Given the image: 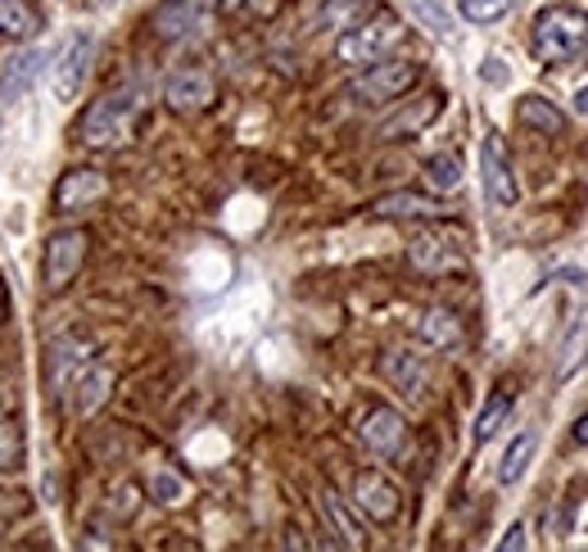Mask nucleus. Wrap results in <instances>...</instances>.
I'll use <instances>...</instances> for the list:
<instances>
[{
  "label": "nucleus",
  "instance_id": "nucleus-1",
  "mask_svg": "<svg viewBox=\"0 0 588 552\" xmlns=\"http://www.w3.org/2000/svg\"><path fill=\"white\" fill-rule=\"evenodd\" d=\"M535 59L548 69H575L588 59V10L556 0L535 14V33H530Z\"/></svg>",
  "mask_w": 588,
  "mask_h": 552
},
{
  "label": "nucleus",
  "instance_id": "nucleus-2",
  "mask_svg": "<svg viewBox=\"0 0 588 552\" xmlns=\"http://www.w3.org/2000/svg\"><path fill=\"white\" fill-rule=\"evenodd\" d=\"M136 118H141V96L136 91H113V96H100L96 105L86 109L77 132H82L86 145L109 149V145H122L136 132Z\"/></svg>",
  "mask_w": 588,
  "mask_h": 552
},
{
  "label": "nucleus",
  "instance_id": "nucleus-3",
  "mask_svg": "<svg viewBox=\"0 0 588 552\" xmlns=\"http://www.w3.org/2000/svg\"><path fill=\"white\" fill-rule=\"evenodd\" d=\"M86 227H64V231H50L46 236V250H41V290L46 295H64L73 286V276L86 263Z\"/></svg>",
  "mask_w": 588,
  "mask_h": 552
},
{
  "label": "nucleus",
  "instance_id": "nucleus-4",
  "mask_svg": "<svg viewBox=\"0 0 588 552\" xmlns=\"http://www.w3.org/2000/svg\"><path fill=\"white\" fill-rule=\"evenodd\" d=\"M398 41H404V23L385 10H376L371 19H362L358 27H349V33L335 41V59L339 64H376V59Z\"/></svg>",
  "mask_w": 588,
  "mask_h": 552
},
{
  "label": "nucleus",
  "instance_id": "nucleus-5",
  "mask_svg": "<svg viewBox=\"0 0 588 552\" xmlns=\"http://www.w3.org/2000/svg\"><path fill=\"white\" fill-rule=\"evenodd\" d=\"M91 55H96V37L91 33H73L59 55L50 59V91L59 105H73L77 91L86 86V73H91Z\"/></svg>",
  "mask_w": 588,
  "mask_h": 552
},
{
  "label": "nucleus",
  "instance_id": "nucleus-6",
  "mask_svg": "<svg viewBox=\"0 0 588 552\" xmlns=\"http://www.w3.org/2000/svg\"><path fill=\"white\" fill-rule=\"evenodd\" d=\"M417 77H421L417 59H385V64H371L349 91L362 105H389V100L404 96V91H412Z\"/></svg>",
  "mask_w": 588,
  "mask_h": 552
},
{
  "label": "nucleus",
  "instance_id": "nucleus-7",
  "mask_svg": "<svg viewBox=\"0 0 588 552\" xmlns=\"http://www.w3.org/2000/svg\"><path fill=\"white\" fill-rule=\"evenodd\" d=\"M213 14H218V0H164L149 14V27L164 41H185V37H200L213 23Z\"/></svg>",
  "mask_w": 588,
  "mask_h": 552
},
{
  "label": "nucleus",
  "instance_id": "nucleus-8",
  "mask_svg": "<svg viewBox=\"0 0 588 552\" xmlns=\"http://www.w3.org/2000/svg\"><path fill=\"white\" fill-rule=\"evenodd\" d=\"M408 254L421 272H457V267H467V240H461V231H448V227H425L412 236Z\"/></svg>",
  "mask_w": 588,
  "mask_h": 552
},
{
  "label": "nucleus",
  "instance_id": "nucleus-9",
  "mask_svg": "<svg viewBox=\"0 0 588 552\" xmlns=\"http://www.w3.org/2000/svg\"><path fill=\"white\" fill-rule=\"evenodd\" d=\"M480 177H484V195L493 208H512L520 200V187L512 177V159H507V145L499 136H484L480 145Z\"/></svg>",
  "mask_w": 588,
  "mask_h": 552
},
{
  "label": "nucleus",
  "instance_id": "nucleus-10",
  "mask_svg": "<svg viewBox=\"0 0 588 552\" xmlns=\"http://www.w3.org/2000/svg\"><path fill=\"white\" fill-rule=\"evenodd\" d=\"M50 50L46 46H33V50H19V55H10L5 59V69H0V105H14V100H23L27 91L37 86V77L50 69Z\"/></svg>",
  "mask_w": 588,
  "mask_h": 552
},
{
  "label": "nucleus",
  "instance_id": "nucleus-11",
  "mask_svg": "<svg viewBox=\"0 0 588 552\" xmlns=\"http://www.w3.org/2000/svg\"><path fill=\"white\" fill-rule=\"evenodd\" d=\"M353 503L376 520V526H389V520L404 512V499H398V484L381 471H358L353 476Z\"/></svg>",
  "mask_w": 588,
  "mask_h": 552
},
{
  "label": "nucleus",
  "instance_id": "nucleus-12",
  "mask_svg": "<svg viewBox=\"0 0 588 552\" xmlns=\"http://www.w3.org/2000/svg\"><path fill=\"white\" fill-rule=\"evenodd\" d=\"M105 195H109V181L96 168H73V172H64V177L55 181V208L59 213H77V208L96 204Z\"/></svg>",
  "mask_w": 588,
  "mask_h": 552
},
{
  "label": "nucleus",
  "instance_id": "nucleus-13",
  "mask_svg": "<svg viewBox=\"0 0 588 552\" xmlns=\"http://www.w3.org/2000/svg\"><path fill=\"white\" fill-rule=\"evenodd\" d=\"M362 444L371 453H381V457H398L408 444V421L398 417L394 408H376V412H367L362 417Z\"/></svg>",
  "mask_w": 588,
  "mask_h": 552
},
{
  "label": "nucleus",
  "instance_id": "nucleus-14",
  "mask_svg": "<svg viewBox=\"0 0 588 552\" xmlns=\"http://www.w3.org/2000/svg\"><path fill=\"white\" fill-rule=\"evenodd\" d=\"M213 96H218V86H213V77L208 73H200V69H181V73H172L168 77V86H164V100L172 105V109H204V105H213Z\"/></svg>",
  "mask_w": 588,
  "mask_h": 552
},
{
  "label": "nucleus",
  "instance_id": "nucleus-15",
  "mask_svg": "<svg viewBox=\"0 0 588 552\" xmlns=\"http://www.w3.org/2000/svg\"><path fill=\"white\" fill-rule=\"evenodd\" d=\"M109 389H113V372H109V367H82V372L73 376V385H69L73 412L77 417H96L100 404L109 398Z\"/></svg>",
  "mask_w": 588,
  "mask_h": 552
},
{
  "label": "nucleus",
  "instance_id": "nucleus-16",
  "mask_svg": "<svg viewBox=\"0 0 588 552\" xmlns=\"http://www.w3.org/2000/svg\"><path fill=\"white\" fill-rule=\"evenodd\" d=\"M584 362H588V303L575 309V317L566 322L562 349H556V381H571L575 372H584Z\"/></svg>",
  "mask_w": 588,
  "mask_h": 552
},
{
  "label": "nucleus",
  "instance_id": "nucleus-17",
  "mask_svg": "<svg viewBox=\"0 0 588 552\" xmlns=\"http://www.w3.org/2000/svg\"><path fill=\"white\" fill-rule=\"evenodd\" d=\"M385 376H389V385L404 394V398H421V389H425V381H430L425 358H421V353H408V349L385 353Z\"/></svg>",
  "mask_w": 588,
  "mask_h": 552
},
{
  "label": "nucleus",
  "instance_id": "nucleus-18",
  "mask_svg": "<svg viewBox=\"0 0 588 552\" xmlns=\"http://www.w3.org/2000/svg\"><path fill=\"white\" fill-rule=\"evenodd\" d=\"M376 213L381 218H444V204L430 200V195H412V191H394V195H381L376 200Z\"/></svg>",
  "mask_w": 588,
  "mask_h": 552
},
{
  "label": "nucleus",
  "instance_id": "nucleus-19",
  "mask_svg": "<svg viewBox=\"0 0 588 552\" xmlns=\"http://www.w3.org/2000/svg\"><path fill=\"white\" fill-rule=\"evenodd\" d=\"M322 512H326V520H331V530L339 535V543H345V548H362L367 543V535H362V520L349 512V503L345 499H339L335 494V489H322Z\"/></svg>",
  "mask_w": 588,
  "mask_h": 552
},
{
  "label": "nucleus",
  "instance_id": "nucleus-20",
  "mask_svg": "<svg viewBox=\"0 0 588 552\" xmlns=\"http://www.w3.org/2000/svg\"><path fill=\"white\" fill-rule=\"evenodd\" d=\"M417 340H425L430 349H457L461 345V322L448 313V309H430V313H421V322H417Z\"/></svg>",
  "mask_w": 588,
  "mask_h": 552
},
{
  "label": "nucleus",
  "instance_id": "nucleus-21",
  "mask_svg": "<svg viewBox=\"0 0 588 552\" xmlns=\"http://www.w3.org/2000/svg\"><path fill=\"white\" fill-rule=\"evenodd\" d=\"M376 10H381L376 0H322L317 23L322 27H335V33H349V27H358L362 19H371Z\"/></svg>",
  "mask_w": 588,
  "mask_h": 552
},
{
  "label": "nucleus",
  "instance_id": "nucleus-22",
  "mask_svg": "<svg viewBox=\"0 0 588 552\" xmlns=\"http://www.w3.org/2000/svg\"><path fill=\"white\" fill-rule=\"evenodd\" d=\"M37 33H41V14L27 0H0V37L33 41Z\"/></svg>",
  "mask_w": 588,
  "mask_h": 552
},
{
  "label": "nucleus",
  "instance_id": "nucleus-23",
  "mask_svg": "<svg viewBox=\"0 0 588 552\" xmlns=\"http://www.w3.org/2000/svg\"><path fill=\"white\" fill-rule=\"evenodd\" d=\"M516 113H520L525 128H535L539 136H562V128H566V113L556 109L552 100H543V96H525Z\"/></svg>",
  "mask_w": 588,
  "mask_h": 552
},
{
  "label": "nucleus",
  "instance_id": "nucleus-24",
  "mask_svg": "<svg viewBox=\"0 0 588 552\" xmlns=\"http://www.w3.org/2000/svg\"><path fill=\"white\" fill-rule=\"evenodd\" d=\"M435 113H440V96H425L421 105H412V109H404V113H394L389 122H381V136H385V141H398V136H408V132H421Z\"/></svg>",
  "mask_w": 588,
  "mask_h": 552
},
{
  "label": "nucleus",
  "instance_id": "nucleus-25",
  "mask_svg": "<svg viewBox=\"0 0 588 552\" xmlns=\"http://www.w3.org/2000/svg\"><path fill=\"white\" fill-rule=\"evenodd\" d=\"M408 10H412V19L425 27L435 41H453V14H448V5H440V0H408Z\"/></svg>",
  "mask_w": 588,
  "mask_h": 552
},
{
  "label": "nucleus",
  "instance_id": "nucleus-26",
  "mask_svg": "<svg viewBox=\"0 0 588 552\" xmlns=\"http://www.w3.org/2000/svg\"><path fill=\"white\" fill-rule=\"evenodd\" d=\"M82 367H91V345L82 349V345H73V340H59L55 345V385L69 394V385H73V376L82 372Z\"/></svg>",
  "mask_w": 588,
  "mask_h": 552
},
{
  "label": "nucleus",
  "instance_id": "nucleus-27",
  "mask_svg": "<svg viewBox=\"0 0 588 552\" xmlns=\"http://www.w3.org/2000/svg\"><path fill=\"white\" fill-rule=\"evenodd\" d=\"M535 431H525V435H516L512 444H507V453H503V467H499V480L503 484H516L520 476H525V467H530V457H535Z\"/></svg>",
  "mask_w": 588,
  "mask_h": 552
},
{
  "label": "nucleus",
  "instance_id": "nucleus-28",
  "mask_svg": "<svg viewBox=\"0 0 588 552\" xmlns=\"http://www.w3.org/2000/svg\"><path fill=\"white\" fill-rule=\"evenodd\" d=\"M507 412H512V394H489V404L476 417V444H489L493 435H499V425L507 421Z\"/></svg>",
  "mask_w": 588,
  "mask_h": 552
},
{
  "label": "nucleus",
  "instance_id": "nucleus-29",
  "mask_svg": "<svg viewBox=\"0 0 588 552\" xmlns=\"http://www.w3.org/2000/svg\"><path fill=\"white\" fill-rule=\"evenodd\" d=\"M425 181L435 191H457L461 187V159L457 155H430L425 159Z\"/></svg>",
  "mask_w": 588,
  "mask_h": 552
},
{
  "label": "nucleus",
  "instance_id": "nucleus-30",
  "mask_svg": "<svg viewBox=\"0 0 588 552\" xmlns=\"http://www.w3.org/2000/svg\"><path fill=\"white\" fill-rule=\"evenodd\" d=\"M516 5H520V0H461V19H467V23H499Z\"/></svg>",
  "mask_w": 588,
  "mask_h": 552
},
{
  "label": "nucleus",
  "instance_id": "nucleus-31",
  "mask_svg": "<svg viewBox=\"0 0 588 552\" xmlns=\"http://www.w3.org/2000/svg\"><path fill=\"white\" fill-rule=\"evenodd\" d=\"M149 494H154V503L177 507V503H185V480H181L177 471H154V480H149Z\"/></svg>",
  "mask_w": 588,
  "mask_h": 552
},
{
  "label": "nucleus",
  "instance_id": "nucleus-32",
  "mask_svg": "<svg viewBox=\"0 0 588 552\" xmlns=\"http://www.w3.org/2000/svg\"><path fill=\"white\" fill-rule=\"evenodd\" d=\"M223 14H240V19H272L281 10V0H218Z\"/></svg>",
  "mask_w": 588,
  "mask_h": 552
},
{
  "label": "nucleus",
  "instance_id": "nucleus-33",
  "mask_svg": "<svg viewBox=\"0 0 588 552\" xmlns=\"http://www.w3.org/2000/svg\"><path fill=\"white\" fill-rule=\"evenodd\" d=\"M19 448H23V440H19L14 425H0V467H10L19 457Z\"/></svg>",
  "mask_w": 588,
  "mask_h": 552
},
{
  "label": "nucleus",
  "instance_id": "nucleus-34",
  "mask_svg": "<svg viewBox=\"0 0 588 552\" xmlns=\"http://www.w3.org/2000/svg\"><path fill=\"white\" fill-rule=\"evenodd\" d=\"M23 512V494H10V489H0V535H5V526Z\"/></svg>",
  "mask_w": 588,
  "mask_h": 552
},
{
  "label": "nucleus",
  "instance_id": "nucleus-35",
  "mask_svg": "<svg viewBox=\"0 0 588 552\" xmlns=\"http://www.w3.org/2000/svg\"><path fill=\"white\" fill-rule=\"evenodd\" d=\"M480 77H484V82H507V59H503V55H489L484 69H480Z\"/></svg>",
  "mask_w": 588,
  "mask_h": 552
},
{
  "label": "nucleus",
  "instance_id": "nucleus-36",
  "mask_svg": "<svg viewBox=\"0 0 588 552\" xmlns=\"http://www.w3.org/2000/svg\"><path fill=\"white\" fill-rule=\"evenodd\" d=\"M503 552H516V548H525V526H512L507 535H503V543H499Z\"/></svg>",
  "mask_w": 588,
  "mask_h": 552
},
{
  "label": "nucleus",
  "instance_id": "nucleus-37",
  "mask_svg": "<svg viewBox=\"0 0 588 552\" xmlns=\"http://www.w3.org/2000/svg\"><path fill=\"white\" fill-rule=\"evenodd\" d=\"M571 440H575L579 448H588V412H584V417H579V421L571 425Z\"/></svg>",
  "mask_w": 588,
  "mask_h": 552
},
{
  "label": "nucleus",
  "instance_id": "nucleus-38",
  "mask_svg": "<svg viewBox=\"0 0 588 552\" xmlns=\"http://www.w3.org/2000/svg\"><path fill=\"white\" fill-rule=\"evenodd\" d=\"M575 109H579V113H588V86H584L579 96H575Z\"/></svg>",
  "mask_w": 588,
  "mask_h": 552
},
{
  "label": "nucleus",
  "instance_id": "nucleus-39",
  "mask_svg": "<svg viewBox=\"0 0 588 552\" xmlns=\"http://www.w3.org/2000/svg\"><path fill=\"white\" fill-rule=\"evenodd\" d=\"M5 408H10V394H5V385H0V417H5Z\"/></svg>",
  "mask_w": 588,
  "mask_h": 552
}]
</instances>
